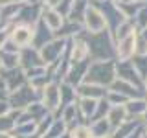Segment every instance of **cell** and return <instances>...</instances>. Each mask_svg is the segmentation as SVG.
<instances>
[{
    "label": "cell",
    "instance_id": "cell-1",
    "mask_svg": "<svg viewBox=\"0 0 147 138\" xmlns=\"http://www.w3.org/2000/svg\"><path fill=\"white\" fill-rule=\"evenodd\" d=\"M33 35H35V31L30 24L17 26L15 30H13V43L17 46H28L31 43V39H33Z\"/></svg>",
    "mask_w": 147,
    "mask_h": 138
},
{
    "label": "cell",
    "instance_id": "cell-2",
    "mask_svg": "<svg viewBox=\"0 0 147 138\" xmlns=\"http://www.w3.org/2000/svg\"><path fill=\"white\" fill-rule=\"evenodd\" d=\"M42 18H44V22H48V26L52 28V30H55V28H59V26H61V22H63L61 15H59L57 11H53V9H50V11H46Z\"/></svg>",
    "mask_w": 147,
    "mask_h": 138
},
{
    "label": "cell",
    "instance_id": "cell-3",
    "mask_svg": "<svg viewBox=\"0 0 147 138\" xmlns=\"http://www.w3.org/2000/svg\"><path fill=\"white\" fill-rule=\"evenodd\" d=\"M74 138H92V133L86 127H77L74 131Z\"/></svg>",
    "mask_w": 147,
    "mask_h": 138
},
{
    "label": "cell",
    "instance_id": "cell-4",
    "mask_svg": "<svg viewBox=\"0 0 147 138\" xmlns=\"http://www.w3.org/2000/svg\"><path fill=\"white\" fill-rule=\"evenodd\" d=\"M59 2H61V0H44V4H48L50 7H55V6H57Z\"/></svg>",
    "mask_w": 147,
    "mask_h": 138
}]
</instances>
